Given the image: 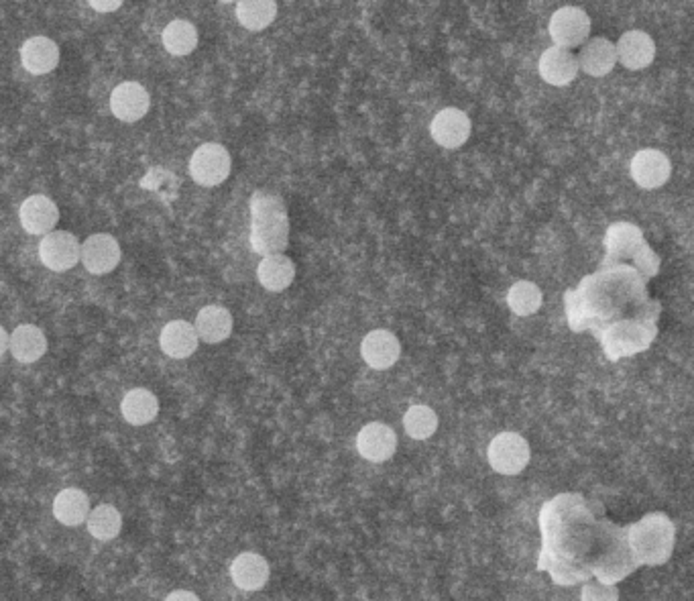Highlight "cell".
Wrapping results in <instances>:
<instances>
[{"mask_svg": "<svg viewBox=\"0 0 694 601\" xmlns=\"http://www.w3.org/2000/svg\"><path fill=\"white\" fill-rule=\"evenodd\" d=\"M542 551L538 571H546L556 585H576L597 579L615 585L635 567L625 526L613 524L605 508L583 494H560L540 510Z\"/></svg>", "mask_w": 694, "mask_h": 601, "instance_id": "1", "label": "cell"}, {"mask_svg": "<svg viewBox=\"0 0 694 601\" xmlns=\"http://www.w3.org/2000/svg\"><path fill=\"white\" fill-rule=\"evenodd\" d=\"M568 324L574 333L597 337L629 322H658L660 304L648 306L644 278L625 265H605L566 294Z\"/></svg>", "mask_w": 694, "mask_h": 601, "instance_id": "2", "label": "cell"}, {"mask_svg": "<svg viewBox=\"0 0 694 601\" xmlns=\"http://www.w3.org/2000/svg\"><path fill=\"white\" fill-rule=\"evenodd\" d=\"M625 542L635 567H660L670 561L676 526L664 512H652L625 526Z\"/></svg>", "mask_w": 694, "mask_h": 601, "instance_id": "3", "label": "cell"}, {"mask_svg": "<svg viewBox=\"0 0 694 601\" xmlns=\"http://www.w3.org/2000/svg\"><path fill=\"white\" fill-rule=\"evenodd\" d=\"M289 239L287 212L281 198L257 192L253 196V247L257 253L277 255Z\"/></svg>", "mask_w": 694, "mask_h": 601, "instance_id": "4", "label": "cell"}, {"mask_svg": "<svg viewBox=\"0 0 694 601\" xmlns=\"http://www.w3.org/2000/svg\"><path fill=\"white\" fill-rule=\"evenodd\" d=\"M607 249H609V257H631L635 261V265L642 267V271L646 273V278L654 276L658 271V263L660 261H648L646 257H658L650 245L644 241L642 231L633 225L627 223H617L613 227H609L607 231Z\"/></svg>", "mask_w": 694, "mask_h": 601, "instance_id": "5", "label": "cell"}, {"mask_svg": "<svg viewBox=\"0 0 694 601\" xmlns=\"http://www.w3.org/2000/svg\"><path fill=\"white\" fill-rule=\"evenodd\" d=\"M487 457L493 471L501 475H517L528 467L532 459V449L522 434L501 432L491 441Z\"/></svg>", "mask_w": 694, "mask_h": 601, "instance_id": "6", "label": "cell"}, {"mask_svg": "<svg viewBox=\"0 0 694 601\" xmlns=\"http://www.w3.org/2000/svg\"><path fill=\"white\" fill-rule=\"evenodd\" d=\"M230 168H233V159L220 143L200 145L190 159L192 180L204 188L220 186L230 176Z\"/></svg>", "mask_w": 694, "mask_h": 601, "instance_id": "7", "label": "cell"}, {"mask_svg": "<svg viewBox=\"0 0 694 601\" xmlns=\"http://www.w3.org/2000/svg\"><path fill=\"white\" fill-rule=\"evenodd\" d=\"M548 31L556 47L570 51L572 47L587 43L591 35V17L578 7H562L552 15Z\"/></svg>", "mask_w": 694, "mask_h": 601, "instance_id": "8", "label": "cell"}, {"mask_svg": "<svg viewBox=\"0 0 694 601\" xmlns=\"http://www.w3.org/2000/svg\"><path fill=\"white\" fill-rule=\"evenodd\" d=\"M82 245L76 235L68 231H51L39 243V257L51 271H68L78 265Z\"/></svg>", "mask_w": 694, "mask_h": 601, "instance_id": "9", "label": "cell"}, {"mask_svg": "<svg viewBox=\"0 0 694 601\" xmlns=\"http://www.w3.org/2000/svg\"><path fill=\"white\" fill-rule=\"evenodd\" d=\"M629 174L640 188L656 190L670 180L672 166L668 155L660 149H642L633 155L629 163Z\"/></svg>", "mask_w": 694, "mask_h": 601, "instance_id": "10", "label": "cell"}, {"mask_svg": "<svg viewBox=\"0 0 694 601\" xmlns=\"http://www.w3.org/2000/svg\"><path fill=\"white\" fill-rule=\"evenodd\" d=\"M151 106V96L139 82H123L110 94V111L123 123L141 121Z\"/></svg>", "mask_w": 694, "mask_h": 601, "instance_id": "11", "label": "cell"}, {"mask_svg": "<svg viewBox=\"0 0 694 601\" xmlns=\"http://www.w3.org/2000/svg\"><path fill=\"white\" fill-rule=\"evenodd\" d=\"M80 259L94 276H104L121 263V245L108 233L90 235L82 245Z\"/></svg>", "mask_w": 694, "mask_h": 601, "instance_id": "12", "label": "cell"}, {"mask_svg": "<svg viewBox=\"0 0 694 601\" xmlns=\"http://www.w3.org/2000/svg\"><path fill=\"white\" fill-rule=\"evenodd\" d=\"M357 451L371 463H385L397 451V434L389 424L369 422L357 436Z\"/></svg>", "mask_w": 694, "mask_h": 601, "instance_id": "13", "label": "cell"}, {"mask_svg": "<svg viewBox=\"0 0 694 601\" xmlns=\"http://www.w3.org/2000/svg\"><path fill=\"white\" fill-rule=\"evenodd\" d=\"M615 53H617V62H621L623 68L638 72V70H646L654 58H656V43L652 39V35H648L646 31H627L619 37L617 45H615Z\"/></svg>", "mask_w": 694, "mask_h": 601, "instance_id": "14", "label": "cell"}, {"mask_svg": "<svg viewBox=\"0 0 694 601\" xmlns=\"http://www.w3.org/2000/svg\"><path fill=\"white\" fill-rule=\"evenodd\" d=\"M471 129L473 125L467 113H462L460 108H444V111L434 117L430 135L438 145L446 149H458L469 141Z\"/></svg>", "mask_w": 694, "mask_h": 601, "instance_id": "15", "label": "cell"}, {"mask_svg": "<svg viewBox=\"0 0 694 601\" xmlns=\"http://www.w3.org/2000/svg\"><path fill=\"white\" fill-rule=\"evenodd\" d=\"M60 221L55 202L43 194L29 196L19 210V223L29 235H49Z\"/></svg>", "mask_w": 694, "mask_h": 601, "instance_id": "16", "label": "cell"}, {"mask_svg": "<svg viewBox=\"0 0 694 601\" xmlns=\"http://www.w3.org/2000/svg\"><path fill=\"white\" fill-rule=\"evenodd\" d=\"M361 355H363L365 363L371 369L385 371V369L393 367L399 361V357H401V343H399V339L391 331L377 329V331H371L363 339Z\"/></svg>", "mask_w": 694, "mask_h": 601, "instance_id": "17", "label": "cell"}, {"mask_svg": "<svg viewBox=\"0 0 694 601\" xmlns=\"http://www.w3.org/2000/svg\"><path fill=\"white\" fill-rule=\"evenodd\" d=\"M540 76L544 82H548L550 86H568L576 74H578V60L572 51L562 49V47H548L542 58H540Z\"/></svg>", "mask_w": 694, "mask_h": 601, "instance_id": "18", "label": "cell"}, {"mask_svg": "<svg viewBox=\"0 0 694 601\" xmlns=\"http://www.w3.org/2000/svg\"><path fill=\"white\" fill-rule=\"evenodd\" d=\"M21 64L25 66L29 74H35V76L49 74L51 70L57 68V64H60V47H57V43L51 41L49 37H43V35L31 37L21 47Z\"/></svg>", "mask_w": 694, "mask_h": 601, "instance_id": "19", "label": "cell"}, {"mask_svg": "<svg viewBox=\"0 0 694 601\" xmlns=\"http://www.w3.org/2000/svg\"><path fill=\"white\" fill-rule=\"evenodd\" d=\"M198 335L188 320H171L159 335L161 351L173 359H188L198 349Z\"/></svg>", "mask_w": 694, "mask_h": 601, "instance_id": "20", "label": "cell"}, {"mask_svg": "<svg viewBox=\"0 0 694 601\" xmlns=\"http://www.w3.org/2000/svg\"><path fill=\"white\" fill-rule=\"evenodd\" d=\"M233 326H235V320H233V314H230V310H226L224 306L210 304L198 312L194 329H196L198 339H202L208 345H216V343H222L230 337V333H233Z\"/></svg>", "mask_w": 694, "mask_h": 601, "instance_id": "21", "label": "cell"}, {"mask_svg": "<svg viewBox=\"0 0 694 601\" xmlns=\"http://www.w3.org/2000/svg\"><path fill=\"white\" fill-rule=\"evenodd\" d=\"M271 567L259 553H241L230 565L233 583L243 591H259L267 585Z\"/></svg>", "mask_w": 694, "mask_h": 601, "instance_id": "22", "label": "cell"}, {"mask_svg": "<svg viewBox=\"0 0 694 601\" xmlns=\"http://www.w3.org/2000/svg\"><path fill=\"white\" fill-rule=\"evenodd\" d=\"M576 60H578V68H581L585 74L595 76V78H603L617 64L615 45H613V41H609L605 37H593L591 41H587L583 45L581 58H576Z\"/></svg>", "mask_w": 694, "mask_h": 601, "instance_id": "23", "label": "cell"}, {"mask_svg": "<svg viewBox=\"0 0 694 601\" xmlns=\"http://www.w3.org/2000/svg\"><path fill=\"white\" fill-rule=\"evenodd\" d=\"M90 514V498L78 487H66L53 500V516L64 526H80Z\"/></svg>", "mask_w": 694, "mask_h": 601, "instance_id": "24", "label": "cell"}, {"mask_svg": "<svg viewBox=\"0 0 694 601\" xmlns=\"http://www.w3.org/2000/svg\"><path fill=\"white\" fill-rule=\"evenodd\" d=\"M9 351L19 363H35L47 351L45 333L35 324H21L9 335Z\"/></svg>", "mask_w": 694, "mask_h": 601, "instance_id": "25", "label": "cell"}, {"mask_svg": "<svg viewBox=\"0 0 694 601\" xmlns=\"http://www.w3.org/2000/svg\"><path fill=\"white\" fill-rule=\"evenodd\" d=\"M257 278L269 292H283L292 286L296 278V265L283 253L267 255L257 267Z\"/></svg>", "mask_w": 694, "mask_h": 601, "instance_id": "26", "label": "cell"}, {"mask_svg": "<svg viewBox=\"0 0 694 601\" xmlns=\"http://www.w3.org/2000/svg\"><path fill=\"white\" fill-rule=\"evenodd\" d=\"M121 412L125 420L133 426H145L153 422L159 414V400L151 390L135 388L127 392V396L121 402Z\"/></svg>", "mask_w": 694, "mask_h": 601, "instance_id": "27", "label": "cell"}, {"mask_svg": "<svg viewBox=\"0 0 694 601\" xmlns=\"http://www.w3.org/2000/svg\"><path fill=\"white\" fill-rule=\"evenodd\" d=\"M88 532L100 540V542H108L112 538H117L123 530V514L114 508L112 504H100L94 510H90L88 518Z\"/></svg>", "mask_w": 694, "mask_h": 601, "instance_id": "28", "label": "cell"}, {"mask_svg": "<svg viewBox=\"0 0 694 601\" xmlns=\"http://www.w3.org/2000/svg\"><path fill=\"white\" fill-rule=\"evenodd\" d=\"M163 45L171 56H178V58L190 56L198 45V29L194 27V23L186 19L171 21L163 29Z\"/></svg>", "mask_w": 694, "mask_h": 601, "instance_id": "29", "label": "cell"}, {"mask_svg": "<svg viewBox=\"0 0 694 601\" xmlns=\"http://www.w3.org/2000/svg\"><path fill=\"white\" fill-rule=\"evenodd\" d=\"M277 17V3L273 0H243L237 5V19L249 31L267 29Z\"/></svg>", "mask_w": 694, "mask_h": 601, "instance_id": "30", "label": "cell"}, {"mask_svg": "<svg viewBox=\"0 0 694 601\" xmlns=\"http://www.w3.org/2000/svg\"><path fill=\"white\" fill-rule=\"evenodd\" d=\"M507 306L517 316H532L542 306V290L528 280L515 282L507 292Z\"/></svg>", "mask_w": 694, "mask_h": 601, "instance_id": "31", "label": "cell"}, {"mask_svg": "<svg viewBox=\"0 0 694 601\" xmlns=\"http://www.w3.org/2000/svg\"><path fill=\"white\" fill-rule=\"evenodd\" d=\"M403 428L414 441H426L438 430V414L430 406L416 404L403 416Z\"/></svg>", "mask_w": 694, "mask_h": 601, "instance_id": "32", "label": "cell"}, {"mask_svg": "<svg viewBox=\"0 0 694 601\" xmlns=\"http://www.w3.org/2000/svg\"><path fill=\"white\" fill-rule=\"evenodd\" d=\"M581 601H619V587L587 581L581 591Z\"/></svg>", "mask_w": 694, "mask_h": 601, "instance_id": "33", "label": "cell"}, {"mask_svg": "<svg viewBox=\"0 0 694 601\" xmlns=\"http://www.w3.org/2000/svg\"><path fill=\"white\" fill-rule=\"evenodd\" d=\"M165 601H200V597L194 591H186V589H176L171 591Z\"/></svg>", "mask_w": 694, "mask_h": 601, "instance_id": "34", "label": "cell"}, {"mask_svg": "<svg viewBox=\"0 0 694 601\" xmlns=\"http://www.w3.org/2000/svg\"><path fill=\"white\" fill-rule=\"evenodd\" d=\"M90 7L98 13H112V11H119L123 7L121 0H110V3H98V0H92Z\"/></svg>", "mask_w": 694, "mask_h": 601, "instance_id": "35", "label": "cell"}, {"mask_svg": "<svg viewBox=\"0 0 694 601\" xmlns=\"http://www.w3.org/2000/svg\"><path fill=\"white\" fill-rule=\"evenodd\" d=\"M7 349H9V333L0 326V357L7 353Z\"/></svg>", "mask_w": 694, "mask_h": 601, "instance_id": "36", "label": "cell"}]
</instances>
